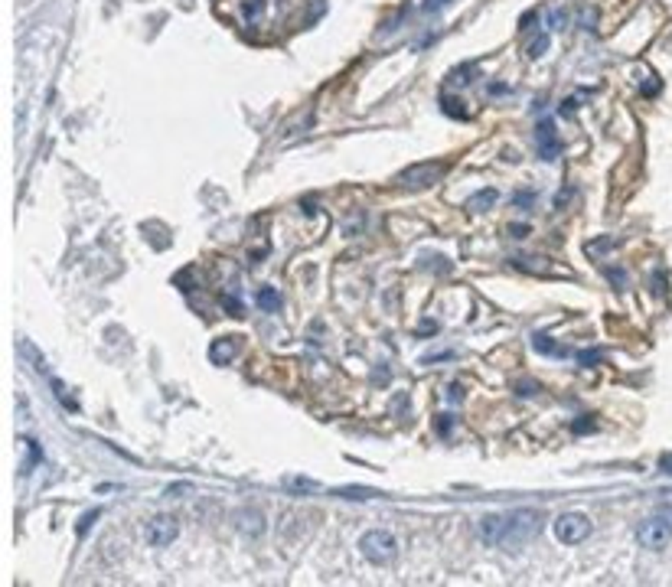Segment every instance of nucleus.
<instances>
[{
    "label": "nucleus",
    "instance_id": "1",
    "mask_svg": "<svg viewBox=\"0 0 672 587\" xmlns=\"http://www.w3.org/2000/svg\"><path fill=\"white\" fill-rule=\"evenodd\" d=\"M542 532V512L538 509H516L502 519V548H522Z\"/></svg>",
    "mask_w": 672,
    "mask_h": 587
},
{
    "label": "nucleus",
    "instance_id": "2",
    "mask_svg": "<svg viewBox=\"0 0 672 587\" xmlns=\"http://www.w3.org/2000/svg\"><path fill=\"white\" fill-rule=\"evenodd\" d=\"M359 552H362V558L372 564H391L395 562V555H399V542H395V535H389V532H366V535L359 538Z\"/></svg>",
    "mask_w": 672,
    "mask_h": 587
},
{
    "label": "nucleus",
    "instance_id": "3",
    "mask_svg": "<svg viewBox=\"0 0 672 587\" xmlns=\"http://www.w3.org/2000/svg\"><path fill=\"white\" fill-rule=\"evenodd\" d=\"M637 538L643 548L649 552H663L666 545L672 542V522L663 519V516H653V519H643L637 528Z\"/></svg>",
    "mask_w": 672,
    "mask_h": 587
},
{
    "label": "nucleus",
    "instance_id": "4",
    "mask_svg": "<svg viewBox=\"0 0 672 587\" xmlns=\"http://www.w3.org/2000/svg\"><path fill=\"white\" fill-rule=\"evenodd\" d=\"M555 535H558L562 545H581L591 535V522L581 512H565V516L555 519Z\"/></svg>",
    "mask_w": 672,
    "mask_h": 587
},
{
    "label": "nucleus",
    "instance_id": "5",
    "mask_svg": "<svg viewBox=\"0 0 672 587\" xmlns=\"http://www.w3.org/2000/svg\"><path fill=\"white\" fill-rule=\"evenodd\" d=\"M441 177H444L441 163H415V167H408V170L399 173V186L401 189H428V186H434Z\"/></svg>",
    "mask_w": 672,
    "mask_h": 587
},
{
    "label": "nucleus",
    "instance_id": "6",
    "mask_svg": "<svg viewBox=\"0 0 672 587\" xmlns=\"http://www.w3.org/2000/svg\"><path fill=\"white\" fill-rule=\"evenodd\" d=\"M177 535H179V526L173 516H153V519L147 522V542H151L153 548H167Z\"/></svg>",
    "mask_w": 672,
    "mask_h": 587
},
{
    "label": "nucleus",
    "instance_id": "7",
    "mask_svg": "<svg viewBox=\"0 0 672 587\" xmlns=\"http://www.w3.org/2000/svg\"><path fill=\"white\" fill-rule=\"evenodd\" d=\"M536 141H538V157L542 160H558L562 157V137L555 131V121L545 118L536 128Z\"/></svg>",
    "mask_w": 672,
    "mask_h": 587
},
{
    "label": "nucleus",
    "instance_id": "8",
    "mask_svg": "<svg viewBox=\"0 0 672 587\" xmlns=\"http://www.w3.org/2000/svg\"><path fill=\"white\" fill-rule=\"evenodd\" d=\"M235 528H239L245 538H261L268 526H264V516H261V512L248 506V509H239V512H235Z\"/></svg>",
    "mask_w": 672,
    "mask_h": 587
},
{
    "label": "nucleus",
    "instance_id": "9",
    "mask_svg": "<svg viewBox=\"0 0 672 587\" xmlns=\"http://www.w3.org/2000/svg\"><path fill=\"white\" fill-rule=\"evenodd\" d=\"M239 352V336H225V340H216L213 349H209V359H213L216 366H225L232 356Z\"/></svg>",
    "mask_w": 672,
    "mask_h": 587
},
{
    "label": "nucleus",
    "instance_id": "10",
    "mask_svg": "<svg viewBox=\"0 0 672 587\" xmlns=\"http://www.w3.org/2000/svg\"><path fill=\"white\" fill-rule=\"evenodd\" d=\"M480 535H483V542L500 545V538H502V516H483V519H480Z\"/></svg>",
    "mask_w": 672,
    "mask_h": 587
},
{
    "label": "nucleus",
    "instance_id": "11",
    "mask_svg": "<svg viewBox=\"0 0 672 587\" xmlns=\"http://www.w3.org/2000/svg\"><path fill=\"white\" fill-rule=\"evenodd\" d=\"M255 304L261 307L264 314H278V310H281V294H278L274 287H261L255 294Z\"/></svg>",
    "mask_w": 672,
    "mask_h": 587
},
{
    "label": "nucleus",
    "instance_id": "12",
    "mask_svg": "<svg viewBox=\"0 0 672 587\" xmlns=\"http://www.w3.org/2000/svg\"><path fill=\"white\" fill-rule=\"evenodd\" d=\"M496 199H500V193H496V189H480V193H473L467 199V209H473V213H486Z\"/></svg>",
    "mask_w": 672,
    "mask_h": 587
},
{
    "label": "nucleus",
    "instance_id": "13",
    "mask_svg": "<svg viewBox=\"0 0 672 587\" xmlns=\"http://www.w3.org/2000/svg\"><path fill=\"white\" fill-rule=\"evenodd\" d=\"M336 496H343V499H375L379 490H369V486H343V490H336Z\"/></svg>",
    "mask_w": 672,
    "mask_h": 587
},
{
    "label": "nucleus",
    "instance_id": "14",
    "mask_svg": "<svg viewBox=\"0 0 672 587\" xmlns=\"http://www.w3.org/2000/svg\"><path fill=\"white\" fill-rule=\"evenodd\" d=\"M284 486H288L290 493H314L317 490V483L307 477H290V480H284Z\"/></svg>",
    "mask_w": 672,
    "mask_h": 587
},
{
    "label": "nucleus",
    "instance_id": "15",
    "mask_svg": "<svg viewBox=\"0 0 672 587\" xmlns=\"http://www.w3.org/2000/svg\"><path fill=\"white\" fill-rule=\"evenodd\" d=\"M264 17V0H245V20L248 23H258Z\"/></svg>",
    "mask_w": 672,
    "mask_h": 587
},
{
    "label": "nucleus",
    "instance_id": "16",
    "mask_svg": "<svg viewBox=\"0 0 672 587\" xmlns=\"http://www.w3.org/2000/svg\"><path fill=\"white\" fill-rule=\"evenodd\" d=\"M441 105H444V114H451V118H467V108H460V102L451 98V95H444Z\"/></svg>",
    "mask_w": 672,
    "mask_h": 587
},
{
    "label": "nucleus",
    "instance_id": "17",
    "mask_svg": "<svg viewBox=\"0 0 672 587\" xmlns=\"http://www.w3.org/2000/svg\"><path fill=\"white\" fill-rule=\"evenodd\" d=\"M512 206H516V209H532V206H536V193H532V189L512 193Z\"/></svg>",
    "mask_w": 672,
    "mask_h": 587
},
{
    "label": "nucleus",
    "instance_id": "18",
    "mask_svg": "<svg viewBox=\"0 0 672 587\" xmlns=\"http://www.w3.org/2000/svg\"><path fill=\"white\" fill-rule=\"evenodd\" d=\"M532 346H536L538 352H548V356H555V352H562V349L555 346V343L548 340V336H545V333H536V336H532Z\"/></svg>",
    "mask_w": 672,
    "mask_h": 587
},
{
    "label": "nucleus",
    "instance_id": "19",
    "mask_svg": "<svg viewBox=\"0 0 672 587\" xmlns=\"http://www.w3.org/2000/svg\"><path fill=\"white\" fill-rule=\"evenodd\" d=\"M545 49H548V36H538V40H532V46H529V56L538 59V56H545Z\"/></svg>",
    "mask_w": 672,
    "mask_h": 587
},
{
    "label": "nucleus",
    "instance_id": "20",
    "mask_svg": "<svg viewBox=\"0 0 672 587\" xmlns=\"http://www.w3.org/2000/svg\"><path fill=\"white\" fill-rule=\"evenodd\" d=\"M52 389H56V398H59V401H62V405H66L69 411H76V408H78L76 401H72V398H69V395H66V389H62V382H52Z\"/></svg>",
    "mask_w": 672,
    "mask_h": 587
},
{
    "label": "nucleus",
    "instance_id": "21",
    "mask_svg": "<svg viewBox=\"0 0 672 587\" xmlns=\"http://www.w3.org/2000/svg\"><path fill=\"white\" fill-rule=\"evenodd\" d=\"M578 362L581 366H594V362H601V352H594V349H584L578 356Z\"/></svg>",
    "mask_w": 672,
    "mask_h": 587
},
{
    "label": "nucleus",
    "instance_id": "22",
    "mask_svg": "<svg viewBox=\"0 0 672 587\" xmlns=\"http://www.w3.org/2000/svg\"><path fill=\"white\" fill-rule=\"evenodd\" d=\"M607 278H611V281L617 284V290H620L623 284H627V274H623V271H617V268H607Z\"/></svg>",
    "mask_w": 672,
    "mask_h": 587
},
{
    "label": "nucleus",
    "instance_id": "23",
    "mask_svg": "<svg viewBox=\"0 0 672 587\" xmlns=\"http://www.w3.org/2000/svg\"><path fill=\"white\" fill-rule=\"evenodd\" d=\"M222 307H225V310H232V314H235V316L242 314V304H239V300H235V297H229V294L222 297Z\"/></svg>",
    "mask_w": 672,
    "mask_h": 587
},
{
    "label": "nucleus",
    "instance_id": "24",
    "mask_svg": "<svg viewBox=\"0 0 672 587\" xmlns=\"http://www.w3.org/2000/svg\"><path fill=\"white\" fill-rule=\"evenodd\" d=\"M451 425H454V421H451V415H441V417H437V421H434V427H437L441 434H447V431H451Z\"/></svg>",
    "mask_w": 672,
    "mask_h": 587
},
{
    "label": "nucleus",
    "instance_id": "25",
    "mask_svg": "<svg viewBox=\"0 0 672 587\" xmlns=\"http://www.w3.org/2000/svg\"><path fill=\"white\" fill-rule=\"evenodd\" d=\"M594 427V417H581V421H574V431L578 434H584V431H591Z\"/></svg>",
    "mask_w": 672,
    "mask_h": 587
},
{
    "label": "nucleus",
    "instance_id": "26",
    "mask_svg": "<svg viewBox=\"0 0 672 587\" xmlns=\"http://www.w3.org/2000/svg\"><path fill=\"white\" fill-rule=\"evenodd\" d=\"M95 519H98V509H92V512H88V516H86V519H82V526H78V532L86 535V532H88V526H92Z\"/></svg>",
    "mask_w": 672,
    "mask_h": 587
},
{
    "label": "nucleus",
    "instance_id": "27",
    "mask_svg": "<svg viewBox=\"0 0 672 587\" xmlns=\"http://www.w3.org/2000/svg\"><path fill=\"white\" fill-rule=\"evenodd\" d=\"M447 4H451V0H428V4H425V10H428V13H434V10H444V7H447Z\"/></svg>",
    "mask_w": 672,
    "mask_h": 587
},
{
    "label": "nucleus",
    "instance_id": "28",
    "mask_svg": "<svg viewBox=\"0 0 672 587\" xmlns=\"http://www.w3.org/2000/svg\"><path fill=\"white\" fill-rule=\"evenodd\" d=\"M659 470L672 477V453H663V457H659Z\"/></svg>",
    "mask_w": 672,
    "mask_h": 587
},
{
    "label": "nucleus",
    "instance_id": "29",
    "mask_svg": "<svg viewBox=\"0 0 672 587\" xmlns=\"http://www.w3.org/2000/svg\"><path fill=\"white\" fill-rule=\"evenodd\" d=\"M509 235H512V239H526V235H529V225H512Z\"/></svg>",
    "mask_w": 672,
    "mask_h": 587
},
{
    "label": "nucleus",
    "instance_id": "30",
    "mask_svg": "<svg viewBox=\"0 0 672 587\" xmlns=\"http://www.w3.org/2000/svg\"><path fill=\"white\" fill-rule=\"evenodd\" d=\"M558 111H562L565 118H568V114H574V102H571V98H565V102H562V108H558Z\"/></svg>",
    "mask_w": 672,
    "mask_h": 587
},
{
    "label": "nucleus",
    "instance_id": "31",
    "mask_svg": "<svg viewBox=\"0 0 672 587\" xmlns=\"http://www.w3.org/2000/svg\"><path fill=\"white\" fill-rule=\"evenodd\" d=\"M519 395H536V382H519Z\"/></svg>",
    "mask_w": 672,
    "mask_h": 587
}]
</instances>
